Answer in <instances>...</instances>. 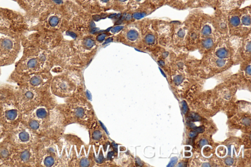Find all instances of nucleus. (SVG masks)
Returning <instances> with one entry per match:
<instances>
[{"instance_id":"a19ab883","label":"nucleus","mask_w":251,"mask_h":167,"mask_svg":"<svg viewBox=\"0 0 251 167\" xmlns=\"http://www.w3.org/2000/svg\"><path fill=\"white\" fill-rule=\"evenodd\" d=\"M17 0V1H18V0Z\"/></svg>"},{"instance_id":"c85d7f7f","label":"nucleus","mask_w":251,"mask_h":167,"mask_svg":"<svg viewBox=\"0 0 251 167\" xmlns=\"http://www.w3.org/2000/svg\"><path fill=\"white\" fill-rule=\"evenodd\" d=\"M177 158L176 157H173L171 158L169 163L167 165V167H174L176 163Z\"/></svg>"},{"instance_id":"6ab92c4d","label":"nucleus","mask_w":251,"mask_h":167,"mask_svg":"<svg viewBox=\"0 0 251 167\" xmlns=\"http://www.w3.org/2000/svg\"><path fill=\"white\" fill-rule=\"evenodd\" d=\"M216 32L221 37L229 36L227 18L223 17L212 19Z\"/></svg>"},{"instance_id":"9b49d317","label":"nucleus","mask_w":251,"mask_h":167,"mask_svg":"<svg viewBox=\"0 0 251 167\" xmlns=\"http://www.w3.org/2000/svg\"><path fill=\"white\" fill-rule=\"evenodd\" d=\"M141 30L140 50H151L158 47L157 35L155 28V22L144 19L140 20Z\"/></svg>"},{"instance_id":"1a4fd4ad","label":"nucleus","mask_w":251,"mask_h":167,"mask_svg":"<svg viewBox=\"0 0 251 167\" xmlns=\"http://www.w3.org/2000/svg\"><path fill=\"white\" fill-rule=\"evenodd\" d=\"M111 41L140 49L141 43L140 20L124 25L120 32L112 37Z\"/></svg>"},{"instance_id":"9d476101","label":"nucleus","mask_w":251,"mask_h":167,"mask_svg":"<svg viewBox=\"0 0 251 167\" xmlns=\"http://www.w3.org/2000/svg\"><path fill=\"white\" fill-rule=\"evenodd\" d=\"M22 47L21 40L0 35V66L12 64Z\"/></svg>"},{"instance_id":"aec40b11","label":"nucleus","mask_w":251,"mask_h":167,"mask_svg":"<svg viewBox=\"0 0 251 167\" xmlns=\"http://www.w3.org/2000/svg\"><path fill=\"white\" fill-rule=\"evenodd\" d=\"M76 4L89 14H98L100 12L97 0H75Z\"/></svg>"},{"instance_id":"2f4dec72","label":"nucleus","mask_w":251,"mask_h":167,"mask_svg":"<svg viewBox=\"0 0 251 167\" xmlns=\"http://www.w3.org/2000/svg\"><path fill=\"white\" fill-rule=\"evenodd\" d=\"M193 129L196 131L197 133H202L204 131V128L202 126L196 127L194 126Z\"/></svg>"},{"instance_id":"c9c22d12","label":"nucleus","mask_w":251,"mask_h":167,"mask_svg":"<svg viewBox=\"0 0 251 167\" xmlns=\"http://www.w3.org/2000/svg\"><path fill=\"white\" fill-rule=\"evenodd\" d=\"M197 135V132L195 131H191L189 133V136L190 138H194Z\"/></svg>"},{"instance_id":"58836bf2","label":"nucleus","mask_w":251,"mask_h":167,"mask_svg":"<svg viewBox=\"0 0 251 167\" xmlns=\"http://www.w3.org/2000/svg\"><path fill=\"white\" fill-rule=\"evenodd\" d=\"M228 154H230V146H228Z\"/></svg>"},{"instance_id":"7c9ffc66","label":"nucleus","mask_w":251,"mask_h":167,"mask_svg":"<svg viewBox=\"0 0 251 167\" xmlns=\"http://www.w3.org/2000/svg\"><path fill=\"white\" fill-rule=\"evenodd\" d=\"M234 163V160L231 157H228L225 160V163L228 166L232 165Z\"/></svg>"},{"instance_id":"f257e3e1","label":"nucleus","mask_w":251,"mask_h":167,"mask_svg":"<svg viewBox=\"0 0 251 167\" xmlns=\"http://www.w3.org/2000/svg\"><path fill=\"white\" fill-rule=\"evenodd\" d=\"M31 32L21 40L23 54L14 72L19 74L50 72L54 66L53 49L64 39L60 32Z\"/></svg>"},{"instance_id":"f704fd0d","label":"nucleus","mask_w":251,"mask_h":167,"mask_svg":"<svg viewBox=\"0 0 251 167\" xmlns=\"http://www.w3.org/2000/svg\"><path fill=\"white\" fill-rule=\"evenodd\" d=\"M200 145L201 146H204L208 144V142L206 139H202L200 141Z\"/></svg>"},{"instance_id":"20e7f679","label":"nucleus","mask_w":251,"mask_h":167,"mask_svg":"<svg viewBox=\"0 0 251 167\" xmlns=\"http://www.w3.org/2000/svg\"><path fill=\"white\" fill-rule=\"evenodd\" d=\"M62 73L52 77L50 88L54 95L60 97H69L80 91L82 87L81 75L77 70H66Z\"/></svg>"},{"instance_id":"4468645a","label":"nucleus","mask_w":251,"mask_h":167,"mask_svg":"<svg viewBox=\"0 0 251 167\" xmlns=\"http://www.w3.org/2000/svg\"><path fill=\"white\" fill-rule=\"evenodd\" d=\"M201 18L187 21L188 24V35L187 37L185 48L193 50L197 48L200 40V27Z\"/></svg>"},{"instance_id":"4c0bfd02","label":"nucleus","mask_w":251,"mask_h":167,"mask_svg":"<svg viewBox=\"0 0 251 167\" xmlns=\"http://www.w3.org/2000/svg\"><path fill=\"white\" fill-rule=\"evenodd\" d=\"M202 167H210V165L209 163H204L202 165Z\"/></svg>"},{"instance_id":"f03ea898","label":"nucleus","mask_w":251,"mask_h":167,"mask_svg":"<svg viewBox=\"0 0 251 167\" xmlns=\"http://www.w3.org/2000/svg\"><path fill=\"white\" fill-rule=\"evenodd\" d=\"M53 1L52 6L30 28L29 32H65L75 4L70 1Z\"/></svg>"},{"instance_id":"393cba45","label":"nucleus","mask_w":251,"mask_h":167,"mask_svg":"<svg viewBox=\"0 0 251 167\" xmlns=\"http://www.w3.org/2000/svg\"><path fill=\"white\" fill-rule=\"evenodd\" d=\"M147 0H129L127 11H133L141 8Z\"/></svg>"},{"instance_id":"b1692460","label":"nucleus","mask_w":251,"mask_h":167,"mask_svg":"<svg viewBox=\"0 0 251 167\" xmlns=\"http://www.w3.org/2000/svg\"><path fill=\"white\" fill-rule=\"evenodd\" d=\"M115 0H97L98 7L100 12L112 9Z\"/></svg>"},{"instance_id":"2eb2a0df","label":"nucleus","mask_w":251,"mask_h":167,"mask_svg":"<svg viewBox=\"0 0 251 167\" xmlns=\"http://www.w3.org/2000/svg\"><path fill=\"white\" fill-rule=\"evenodd\" d=\"M173 24L171 46L177 48H185L188 30L187 21Z\"/></svg>"},{"instance_id":"423d86ee","label":"nucleus","mask_w":251,"mask_h":167,"mask_svg":"<svg viewBox=\"0 0 251 167\" xmlns=\"http://www.w3.org/2000/svg\"><path fill=\"white\" fill-rule=\"evenodd\" d=\"M19 4L25 10V17L29 29L35 25L45 13L52 6V0H18Z\"/></svg>"},{"instance_id":"7ed1b4c3","label":"nucleus","mask_w":251,"mask_h":167,"mask_svg":"<svg viewBox=\"0 0 251 167\" xmlns=\"http://www.w3.org/2000/svg\"><path fill=\"white\" fill-rule=\"evenodd\" d=\"M29 32V26L25 16L0 8V35L22 40Z\"/></svg>"},{"instance_id":"473e14b6","label":"nucleus","mask_w":251,"mask_h":167,"mask_svg":"<svg viewBox=\"0 0 251 167\" xmlns=\"http://www.w3.org/2000/svg\"><path fill=\"white\" fill-rule=\"evenodd\" d=\"M250 122H251V120L249 118H246L243 119V123L244 124H245L246 125H249L250 124Z\"/></svg>"},{"instance_id":"a878e982","label":"nucleus","mask_w":251,"mask_h":167,"mask_svg":"<svg viewBox=\"0 0 251 167\" xmlns=\"http://www.w3.org/2000/svg\"><path fill=\"white\" fill-rule=\"evenodd\" d=\"M200 119L199 115L194 113H190L188 116V119L192 122L198 121Z\"/></svg>"},{"instance_id":"c756f323","label":"nucleus","mask_w":251,"mask_h":167,"mask_svg":"<svg viewBox=\"0 0 251 167\" xmlns=\"http://www.w3.org/2000/svg\"><path fill=\"white\" fill-rule=\"evenodd\" d=\"M181 110L184 114H185L188 110V106L186 102L185 101H183L182 102Z\"/></svg>"},{"instance_id":"4be33fe9","label":"nucleus","mask_w":251,"mask_h":167,"mask_svg":"<svg viewBox=\"0 0 251 167\" xmlns=\"http://www.w3.org/2000/svg\"><path fill=\"white\" fill-rule=\"evenodd\" d=\"M33 153L30 149L24 148L19 153H17L15 159L20 164H27L33 159Z\"/></svg>"},{"instance_id":"ddd939ff","label":"nucleus","mask_w":251,"mask_h":167,"mask_svg":"<svg viewBox=\"0 0 251 167\" xmlns=\"http://www.w3.org/2000/svg\"><path fill=\"white\" fill-rule=\"evenodd\" d=\"M158 45L170 47L172 44L173 24L167 22H155Z\"/></svg>"},{"instance_id":"0eeeda50","label":"nucleus","mask_w":251,"mask_h":167,"mask_svg":"<svg viewBox=\"0 0 251 167\" xmlns=\"http://www.w3.org/2000/svg\"><path fill=\"white\" fill-rule=\"evenodd\" d=\"M73 46L84 66L96 53L100 45L96 35L91 33L71 40Z\"/></svg>"},{"instance_id":"72a5a7b5","label":"nucleus","mask_w":251,"mask_h":167,"mask_svg":"<svg viewBox=\"0 0 251 167\" xmlns=\"http://www.w3.org/2000/svg\"><path fill=\"white\" fill-rule=\"evenodd\" d=\"M246 73L248 75L250 76L251 73V65H249L247 66L245 69Z\"/></svg>"},{"instance_id":"412c9836","label":"nucleus","mask_w":251,"mask_h":167,"mask_svg":"<svg viewBox=\"0 0 251 167\" xmlns=\"http://www.w3.org/2000/svg\"><path fill=\"white\" fill-rule=\"evenodd\" d=\"M18 110L16 106L12 104H8L6 105L5 108L2 112V116L5 120L10 122L14 121L18 117Z\"/></svg>"},{"instance_id":"5701e85b","label":"nucleus","mask_w":251,"mask_h":167,"mask_svg":"<svg viewBox=\"0 0 251 167\" xmlns=\"http://www.w3.org/2000/svg\"><path fill=\"white\" fill-rule=\"evenodd\" d=\"M129 0H115L113 10L120 12L127 11Z\"/></svg>"},{"instance_id":"ea45409f","label":"nucleus","mask_w":251,"mask_h":167,"mask_svg":"<svg viewBox=\"0 0 251 167\" xmlns=\"http://www.w3.org/2000/svg\"><path fill=\"white\" fill-rule=\"evenodd\" d=\"M158 0H150V1L151 2H155V1H157Z\"/></svg>"},{"instance_id":"dca6fc26","label":"nucleus","mask_w":251,"mask_h":167,"mask_svg":"<svg viewBox=\"0 0 251 167\" xmlns=\"http://www.w3.org/2000/svg\"><path fill=\"white\" fill-rule=\"evenodd\" d=\"M33 131L25 125H19L12 134L13 141L20 145H28L33 142Z\"/></svg>"},{"instance_id":"f3484780","label":"nucleus","mask_w":251,"mask_h":167,"mask_svg":"<svg viewBox=\"0 0 251 167\" xmlns=\"http://www.w3.org/2000/svg\"><path fill=\"white\" fill-rule=\"evenodd\" d=\"M221 37L218 34L200 39L197 48L202 52L210 51L215 46Z\"/></svg>"},{"instance_id":"39448f33","label":"nucleus","mask_w":251,"mask_h":167,"mask_svg":"<svg viewBox=\"0 0 251 167\" xmlns=\"http://www.w3.org/2000/svg\"><path fill=\"white\" fill-rule=\"evenodd\" d=\"M89 14L75 5L65 32L75 39L92 33L95 26Z\"/></svg>"},{"instance_id":"a211bd4d","label":"nucleus","mask_w":251,"mask_h":167,"mask_svg":"<svg viewBox=\"0 0 251 167\" xmlns=\"http://www.w3.org/2000/svg\"><path fill=\"white\" fill-rule=\"evenodd\" d=\"M215 34L217 33L214 29L212 19L208 17L201 18L200 27V39Z\"/></svg>"},{"instance_id":"bb28decb","label":"nucleus","mask_w":251,"mask_h":167,"mask_svg":"<svg viewBox=\"0 0 251 167\" xmlns=\"http://www.w3.org/2000/svg\"><path fill=\"white\" fill-rule=\"evenodd\" d=\"M183 76L182 75H177L174 78V82L176 85H180L183 80Z\"/></svg>"},{"instance_id":"cd10ccee","label":"nucleus","mask_w":251,"mask_h":167,"mask_svg":"<svg viewBox=\"0 0 251 167\" xmlns=\"http://www.w3.org/2000/svg\"><path fill=\"white\" fill-rule=\"evenodd\" d=\"M216 64L217 67L221 68L224 67L226 64V61L225 59L218 58L216 60Z\"/></svg>"},{"instance_id":"e433bc0d","label":"nucleus","mask_w":251,"mask_h":167,"mask_svg":"<svg viewBox=\"0 0 251 167\" xmlns=\"http://www.w3.org/2000/svg\"><path fill=\"white\" fill-rule=\"evenodd\" d=\"M159 65L161 66H164L165 65V62L163 60H160L158 61Z\"/></svg>"},{"instance_id":"f8f14e48","label":"nucleus","mask_w":251,"mask_h":167,"mask_svg":"<svg viewBox=\"0 0 251 167\" xmlns=\"http://www.w3.org/2000/svg\"><path fill=\"white\" fill-rule=\"evenodd\" d=\"M48 90H41L27 86H19L18 91L19 95L20 104L22 106H33L35 104L41 95Z\"/></svg>"},{"instance_id":"6e6552de","label":"nucleus","mask_w":251,"mask_h":167,"mask_svg":"<svg viewBox=\"0 0 251 167\" xmlns=\"http://www.w3.org/2000/svg\"><path fill=\"white\" fill-rule=\"evenodd\" d=\"M52 76L50 72L27 74H19L14 72L11 80L19 86H27L41 90H49Z\"/></svg>"}]
</instances>
